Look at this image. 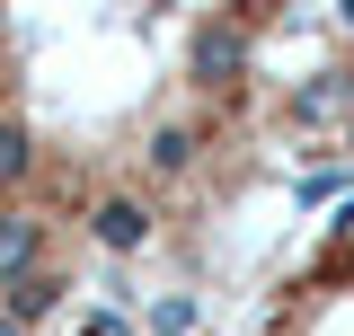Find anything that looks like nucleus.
I'll return each mask as SVG.
<instances>
[{
    "mask_svg": "<svg viewBox=\"0 0 354 336\" xmlns=\"http://www.w3.org/2000/svg\"><path fill=\"white\" fill-rule=\"evenodd\" d=\"M328 36L292 9H0V212L80 265L221 230Z\"/></svg>",
    "mask_w": 354,
    "mask_h": 336,
    "instance_id": "nucleus-1",
    "label": "nucleus"
},
{
    "mask_svg": "<svg viewBox=\"0 0 354 336\" xmlns=\"http://www.w3.org/2000/svg\"><path fill=\"white\" fill-rule=\"evenodd\" d=\"M248 336H354V212L328 221L248 310Z\"/></svg>",
    "mask_w": 354,
    "mask_h": 336,
    "instance_id": "nucleus-2",
    "label": "nucleus"
}]
</instances>
